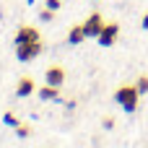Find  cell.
Instances as JSON below:
<instances>
[{"mask_svg":"<svg viewBox=\"0 0 148 148\" xmlns=\"http://www.w3.org/2000/svg\"><path fill=\"white\" fill-rule=\"evenodd\" d=\"M83 39H86V29H83V23L70 26V31H68V42H70V44H81Z\"/></svg>","mask_w":148,"mask_h":148,"instance_id":"cell-7","label":"cell"},{"mask_svg":"<svg viewBox=\"0 0 148 148\" xmlns=\"http://www.w3.org/2000/svg\"><path fill=\"white\" fill-rule=\"evenodd\" d=\"M42 36H39V31L34 29V26H21L18 31H16V44H26V42H39Z\"/></svg>","mask_w":148,"mask_h":148,"instance_id":"cell-5","label":"cell"},{"mask_svg":"<svg viewBox=\"0 0 148 148\" xmlns=\"http://www.w3.org/2000/svg\"><path fill=\"white\" fill-rule=\"evenodd\" d=\"M114 99H117V104L125 112H135L138 109V99H140V91H138V86H120L117 94H114Z\"/></svg>","mask_w":148,"mask_h":148,"instance_id":"cell-1","label":"cell"},{"mask_svg":"<svg viewBox=\"0 0 148 148\" xmlns=\"http://www.w3.org/2000/svg\"><path fill=\"white\" fill-rule=\"evenodd\" d=\"M47 8L57 10V8H62V0H47Z\"/></svg>","mask_w":148,"mask_h":148,"instance_id":"cell-14","label":"cell"},{"mask_svg":"<svg viewBox=\"0 0 148 148\" xmlns=\"http://www.w3.org/2000/svg\"><path fill=\"white\" fill-rule=\"evenodd\" d=\"M117 36H120V26L117 23H104V29L99 31V44L101 47H112L114 42H117Z\"/></svg>","mask_w":148,"mask_h":148,"instance_id":"cell-3","label":"cell"},{"mask_svg":"<svg viewBox=\"0 0 148 148\" xmlns=\"http://www.w3.org/2000/svg\"><path fill=\"white\" fill-rule=\"evenodd\" d=\"M83 29H86V36H99V31L104 29V18L99 13H91L86 21H83Z\"/></svg>","mask_w":148,"mask_h":148,"instance_id":"cell-4","label":"cell"},{"mask_svg":"<svg viewBox=\"0 0 148 148\" xmlns=\"http://www.w3.org/2000/svg\"><path fill=\"white\" fill-rule=\"evenodd\" d=\"M140 26H143V29H146V31H148V13H146V16H143V21H140Z\"/></svg>","mask_w":148,"mask_h":148,"instance_id":"cell-16","label":"cell"},{"mask_svg":"<svg viewBox=\"0 0 148 148\" xmlns=\"http://www.w3.org/2000/svg\"><path fill=\"white\" fill-rule=\"evenodd\" d=\"M39 18H42L44 23H49V21L55 18V10H52V8H44V10H39Z\"/></svg>","mask_w":148,"mask_h":148,"instance_id":"cell-12","label":"cell"},{"mask_svg":"<svg viewBox=\"0 0 148 148\" xmlns=\"http://www.w3.org/2000/svg\"><path fill=\"white\" fill-rule=\"evenodd\" d=\"M34 88H36V86H34V81H31V78H21V81H18V86H16V94H18V96H31V94H34Z\"/></svg>","mask_w":148,"mask_h":148,"instance_id":"cell-8","label":"cell"},{"mask_svg":"<svg viewBox=\"0 0 148 148\" xmlns=\"http://www.w3.org/2000/svg\"><path fill=\"white\" fill-rule=\"evenodd\" d=\"M135 86H138L140 94H148V75H140V78L135 81Z\"/></svg>","mask_w":148,"mask_h":148,"instance_id":"cell-11","label":"cell"},{"mask_svg":"<svg viewBox=\"0 0 148 148\" xmlns=\"http://www.w3.org/2000/svg\"><path fill=\"white\" fill-rule=\"evenodd\" d=\"M104 127H107V130H109V127H114V120H112V117H107V120H104Z\"/></svg>","mask_w":148,"mask_h":148,"instance_id":"cell-15","label":"cell"},{"mask_svg":"<svg viewBox=\"0 0 148 148\" xmlns=\"http://www.w3.org/2000/svg\"><path fill=\"white\" fill-rule=\"evenodd\" d=\"M42 52V39L39 42H26V44H16V57L21 60V62H29V60H34L36 55Z\"/></svg>","mask_w":148,"mask_h":148,"instance_id":"cell-2","label":"cell"},{"mask_svg":"<svg viewBox=\"0 0 148 148\" xmlns=\"http://www.w3.org/2000/svg\"><path fill=\"white\" fill-rule=\"evenodd\" d=\"M3 122L10 125V127H16V125H18V117H16L13 112H5V114H3Z\"/></svg>","mask_w":148,"mask_h":148,"instance_id":"cell-13","label":"cell"},{"mask_svg":"<svg viewBox=\"0 0 148 148\" xmlns=\"http://www.w3.org/2000/svg\"><path fill=\"white\" fill-rule=\"evenodd\" d=\"M57 94H60V86H49V83H47V86H42V88H39V96H42V99H47V101L57 99Z\"/></svg>","mask_w":148,"mask_h":148,"instance_id":"cell-9","label":"cell"},{"mask_svg":"<svg viewBox=\"0 0 148 148\" xmlns=\"http://www.w3.org/2000/svg\"><path fill=\"white\" fill-rule=\"evenodd\" d=\"M44 78H47L49 86H62V81H65V70H62L60 65H52V68H47Z\"/></svg>","mask_w":148,"mask_h":148,"instance_id":"cell-6","label":"cell"},{"mask_svg":"<svg viewBox=\"0 0 148 148\" xmlns=\"http://www.w3.org/2000/svg\"><path fill=\"white\" fill-rule=\"evenodd\" d=\"M26 3H36V0H26Z\"/></svg>","mask_w":148,"mask_h":148,"instance_id":"cell-17","label":"cell"},{"mask_svg":"<svg viewBox=\"0 0 148 148\" xmlns=\"http://www.w3.org/2000/svg\"><path fill=\"white\" fill-rule=\"evenodd\" d=\"M16 135H18V138H29V135H31V127H29L26 122H18V125H16Z\"/></svg>","mask_w":148,"mask_h":148,"instance_id":"cell-10","label":"cell"}]
</instances>
